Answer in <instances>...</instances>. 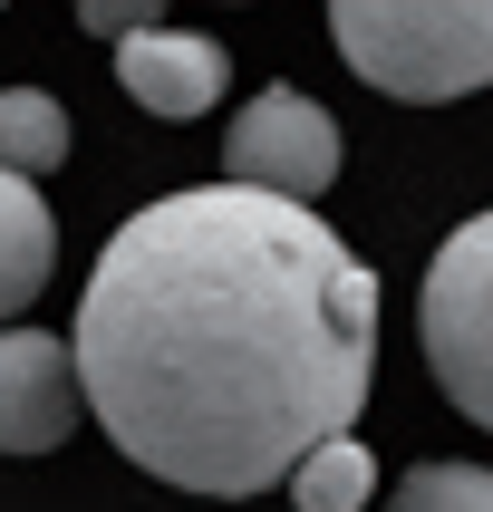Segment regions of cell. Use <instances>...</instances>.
I'll use <instances>...</instances> for the list:
<instances>
[{
    "label": "cell",
    "mask_w": 493,
    "mask_h": 512,
    "mask_svg": "<svg viewBox=\"0 0 493 512\" xmlns=\"http://www.w3.org/2000/svg\"><path fill=\"white\" fill-rule=\"evenodd\" d=\"M416 348H426L435 387L493 435V213L445 232V252L426 271V300H416Z\"/></svg>",
    "instance_id": "obj_3"
},
{
    "label": "cell",
    "mask_w": 493,
    "mask_h": 512,
    "mask_svg": "<svg viewBox=\"0 0 493 512\" xmlns=\"http://www.w3.org/2000/svg\"><path fill=\"white\" fill-rule=\"evenodd\" d=\"M0 155H10V184H39V174L68 165V107L49 87H10L0 97Z\"/></svg>",
    "instance_id": "obj_7"
},
{
    "label": "cell",
    "mask_w": 493,
    "mask_h": 512,
    "mask_svg": "<svg viewBox=\"0 0 493 512\" xmlns=\"http://www.w3.org/2000/svg\"><path fill=\"white\" fill-rule=\"evenodd\" d=\"M387 512H493V464H416L397 474Z\"/></svg>",
    "instance_id": "obj_10"
},
{
    "label": "cell",
    "mask_w": 493,
    "mask_h": 512,
    "mask_svg": "<svg viewBox=\"0 0 493 512\" xmlns=\"http://www.w3.org/2000/svg\"><path fill=\"white\" fill-rule=\"evenodd\" d=\"M78 368L126 464L242 503L358 435L377 271L310 203L194 184L107 232L78 300Z\"/></svg>",
    "instance_id": "obj_1"
},
{
    "label": "cell",
    "mask_w": 493,
    "mask_h": 512,
    "mask_svg": "<svg viewBox=\"0 0 493 512\" xmlns=\"http://www.w3.org/2000/svg\"><path fill=\"white\" fill-rule=\"evenodd\" d=\"M223 174L242 194H281V203H319L339 184V116L300 97V87H261L223 136Z\"/></svg>",
    "instance_id": "obj_4"
},
{
    "label": "cell",
    "mask_w": 493,
    "mask_h": 512,
    "mask_svg": "<svg viewBox=\"0 0 493 512\" xmlns=\"http://www.w3.org/2000/svg\"><path fill=\"white\" fill-rule=\"evenodd\" d=\"M368 484H377V455L358 445V435H339V445H319V455L290 474V503L300 512H358Z\"/></svg>",
    "instance_id": "obj_9"
},
{
    "label": "cell",
    "mask_w": 493,
    "mask_h": 512,
    "mask_svg": "<svg viewBox=\"0 0 493 512\" xmlns=\"http://www.w3.org/2000/svg\"><path fill=\"white\" fill-rule=\"evenodd\" d=\"M329 39L368 87L406 107L493 87V0H339Z\"/></svg>",
    "instance_id": "obj_2"
},
{
    "label": "cell",
    "mask_w": 493,
    "mask_h": 512,
    "mask_svg": "<svg viewBox=\"0 0 493 512\" xmlns=\"http://www.w3.org/2000/svg\"><path fill=\"white\" fill-rule=\"evenodd\" d=\"M0 377H10V387H0V445H10V455H49V445H68V426H78V406H87L78 339L10 329Z\"/></svg>",
    "instance_id": "obj_5"
},
{
    "label": "cell",
    "mask_w": 493,
    "mask_h": 512,
    "mask_svg": "<svg viewBox=\"0 0 493 512\" xmlns=\"http://www.w3.org/2000/svg\"><path fill=\"white\" fill-rule=\"evenodd\" d=\"M116 87L136 97L145 116H203L213 97L232 87V58H223V39H203V29H136L126 49H116Z\"/></svg>",
    "instance_id": "obj_6"
},
{
    "label": "cell",
    "mask_w": 493,
    "mask_h": 512,
    "mask_svg": "<svg viewBox=\"0 0 493 512\" xmlns=\"http://www.w3.org/2000/svg\"><path fill=\"white\" fill-rule=\"evenodd\" d=\"M0 232H10L0 300H10V310H29V300H39V281H49V203H39V184H10V194H0Z\"/></svg>",
    "instance_id": "obj_8"
}]
</instances>
